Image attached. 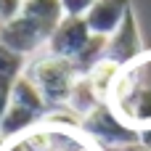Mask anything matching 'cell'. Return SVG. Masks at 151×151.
Instances as JSON below:
<instances>
[{
  "mask_svg": "<svg viewBox=\"0 0 151 151\" xmlns=\"http://www.w3.org/2000/svg\"><path fill=\"white\" fill-rule=\"evenodd\" d=\"M24 74L35 82V88L40 90V96L45 98V104L50 109H61L69 101V93L80 77V69L72 58L50 56L42 50L27 61Z\"/></svg>",
  "mask_w": 151,
  "mask_h": 151,
  "instance_id": "6da1fadb",
  "label": "cell"
},
{
  "mask_svg": "<svg viewBox=\"0 0 151 151\" xmlns=\"http://www.w3.org/2000/svg\"><path fill=\"white\" fill-rule=\"evenodd\" d=\"M80 127L101 151H133L141 146L138 127L122 122L109 104H98L90 114H85Z\"/></svg>",
  "mask_w": 151,
  "mask_h": 151,
  "instance_id": "7a4b0ae2",
  "label": "cell"
},
{
  "mask_svg": "<svg viewBox=\"0 0 151 151\" xmlns=\"http://www.w3.org/2000/svg\"><path fill=\"white\" fill-rule=\"evenodd\" d=\"M0 42H3L8 50L24 56V58H32V56H37V53L45 50L48 35H45L29 16L19 13L16 19L0 24Z\"/></svg>",
  "mask_w": 151,
  "mask_h": 151,
  "instance_id": "3957f363",
  "label": "cell"
},
{
  "mask_svg": "<svg viewBox=\"0 0 151 151\" xmlns=\"http://www.w3.org/2000/svg\"><path fill=\"white\" fill-rule=\"evenodd\" d=\"M146 50H143V37H141V27H138V16L135 11L130 8L122 19V24L117 27V32L109 37L106 42V58L117 61L119 66H127L133 64L135 58H141Z\"/></svg>",
  "mask_w": 151,
  "mask_h": 151,
  "instance_id": "277c9868",
  "label": "cell"
},
{
  "mask_svg": "<svg viewBox=\"0 0 151 151\" xmlns=\"http://www.w3.org/2000/svg\"><path fill=\"white\" fill-rule=\"evenodd\" d=\"M88 37H90V29H88L82 16H64L58 21V27L50 32V37L45 42V53L74 61V56L82 50Z\"/></svg>",
  "mask_w": 151,
  "mask_h": 151,
  "instance_id": "5b68a950",
  "label": "cell"
},
{
  "mask_svg": "<svg viewBox=\"0 0 151 151\" xmlns=\"http://www.w3.org/2000/svg\"><path fill=\"white\" fill-rule=\"evenodd\" d=\"M130 8H133V0H96L82 19H85L90 35L111 37Z\"/></svg>",
  "mask_w": 151,
  "mask_h": 151,
  "instance_id": "8992f818",
  "label": "cell"
},
{
  "mask_svg": "<svg viewBox=\"0 0 151 151\" xmlns=\"http://www.w3.org/2000/svg\"><path fill=\"white\" fill-rule=\"evenodd\" d=\"M27 61H29V58L13 53V50H8V48L0 42V122H3V114H5L8 101H11V88H13V82L24 74Z\"/></svg>",
  "mask_w": 151,
  "mask_h": 151,
  "instance_id": "52a82bcc",
  "label": "cell"
},
{
  "mask_svg": "<svg viewBox=\"0 0 151 151\" xmlns=\"http://www.w3.org/2000/svg\"><path fill=\"white\" fill-rule=\"evenodd\" d=\"M24 16H29L48 37L50 32L58 27V21L64 19V8H61V0H24V8H21Z\"/></svg>",
  "mask_w": 151,
  "mask_h": 151,
  "instance_id": "ba28073f",
  "label": "cell"
},
{
  "mask_svg": "<svg viewBox=\"0 0 151 151\" xmlns=\"http://www.w3.org/2000/svg\"><path fill=\"white\" fill-rule=\"evenodd\" d=\"M119 72H122V66H119L117 61L106 58V56H104L98 64H93V66L85 72V77L90 80V85H93L96 96H98L104 104H106V98H109V93H111V88H114V82H117Z\"/></svg>",
  "mask_w": 151,
  "mask_h": 151,
  "instance_id": "9c48e42d",
  "label": "cell"
},
{
  "mask_svg": "<svg viewBox=\"0 0 151 151\" xmlns=\"http://www.w3.org/2000/svg\"><path fill=\"white\" fill-rule=\"evenodd\" d=\"M98 104H104V101L96 96V90H93L90 80H88L85 74H80V77H77V82H74V88H72V93H69L66 109H69V111H74V114L82 119V117H85V114H90Z\"/></svg>",
  "mask_w": 151,
  "mask_h": 151,
  "instance_id": "30bf717a",
  "label": "cell"
},
{
  "mask_svg": "<svg viewBox=\"0 0 151 151\" xmlns=\"http://www.w3.org/2000/svg\"><path fill=\"white\" fill-rule=\"evenodd\" d=\"M106 42H109V37H104V35H90L88 37V42L82 45V50L74 56V64H77L80 74H85L93 64H98L106 56Z\"/></svg>",
  "mask_w": 151,
  "mask_h": 151,
  "instance_id": "8fae6325",
  "label": "cell"
},
{
  "mask_svg": "<svg viewBox=\"0 0 151 151\" xmlns=\"http://www.w3.org/2000/svg\"><path fill=\"white\" fill-rule=\"evenodd\" d=\"M96 0H61L64 16H85Z\"/></svg>",
  "mask_w": 151,
  "mask_h": 151,
  "instance_id": "7c38bea8",
  "label": "cell"
},
{
  "mask_svg": "<svg viewBox=\"0 0 151 151\" xmlns=\"http://www.w3.org/2000/svg\"><path fill=\"white\" fill-rule=\"evenodd\" d=\"M24 8V0H0V24L16 19Z\"/></svg>",
  "mask_w": 151,
  "mask_h": 151,
  "instance_id": "4fadbf2b",
  "label": "cell"
},
{
  "mask_svg": "<svg viewBox=\"0 0 151 151\" xmlns=\"http://www.w3.org/2000/svg\"><path fill=\"white\" fill-rule=\"evenodd\" d=\"M138 141H141V149H149L151 151V125L138 127Z\"/></svg>",
  "mask_w": 151,
  "mask_h": 151,
  "instance_id": "5bb4252c",
  "label": "cell"
},
{
  "mask_svg": "<svg viewBox=\"0 0 151 151\" xmlns=\"http://www.w3.org/2000/svg\"><path fill=\"white\" fill-rule=\"evenodd\" d=\"M133 151H149V149H141V146H138V149H133Z\"/></svg>",
  "mask_w": 151,
  "mask_h": 151,
  "instance_id": "9a60e30c",
  "label": "cell"
}]
</instances>
